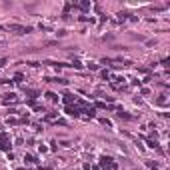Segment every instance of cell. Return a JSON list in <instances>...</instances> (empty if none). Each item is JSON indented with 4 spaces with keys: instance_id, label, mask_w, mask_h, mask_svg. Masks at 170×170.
<instances>
[{
    "instance_id": "cell-3",
    "label": "cell",
    "mask_w": 170,
    "mask_h": 170,
    "mask_svg": "<svg viewBox=\"0 0 170 170\" xmlns=\"http://www.w3.org/2000/svg\"><path fill=\"white\" fill-rule=\"evenodd\" d=\"M64 102H66V104H72V102H76V98H74L72 94H64Z\"/></svg>"
},
{
    "instance_id": "cell-2",
    "label": "cell",
    "mask_w": 170,
    "mask_h": 170,
    "mask_svg": "<svg viewBox=\"0 0 170 170\" xmlns=\"http://www.w3.org/2000/svg\"><path fill=\"white\" fill-rule=\"evenodd\" d=\"M0 150H10V142H8V138H0Z\"/></svg>"
},
{
    "instance_id": "cell-4",
    "label": "cell",
    "mask_w": 170,
    "mask_h": 170,
    "mask_svg": "<svg viewBox=\"0 0 170 170\" xmlns=\"http://www.w3.org/2000/svg\"><path fill=\"white\" fill-rule=\"evenodd\" d=\"M8 96H10V98H6V100H4V104H10V102H16V96H14V94H8Z\"/></svg>"
},
{
    "instance_id": "cell-1",
    "label": "cell",
    "mask_w": 170,
    "mask_h": 170,
    "mask_svg": "<svg viewBox=\"0 0 170 170\" xmlns=\"http://www.w3.org/2000/svg\"><path fill=\"white\" fill-rule=\"evenodd\" d=\"M102 166L104 168H116V162H112V158H102Z\"/></svg>"
},
{
    "instance_id": "cell-5",
    "label": "cell",
    "mask_w": 170,
    "mask_h": 170,
    "mask_svg": "<svg viewBox=\"0 0 170 170\" xmlns=\"http://www.w3.org/2000/svg\"><path fill=\"white\" fill-rule=\"evenodd\" d=\"M46 96H48V98H50V100H56V98H58V96H56V94H54V92H48V94H46Z\"/></svg>"
},
{
    "instance_id": "cell-9",
    "label": "cell",
    "mask_w": 170,
    "mask_h": 170,
    "mask_svg": "<svg viewBox=\"0 0 170 170\" xmlns=\"http://www.w3.org/2000/svg\"><path fill=\"white\" fill-rule=\"evenodd\" d=\"M94 170H100V168H94Z\"/></svg>"
},
{
    "instance_id": "cell-7",
    "label": "cell",
    "mask_w": 170,
    "mask_h": 170,
    "mask_svg": "<svg viewBox=\"0 0 170 170\" xmlns=\"http://www.w3.org/2000/svg\"><path fill=\"white\" fill-rule=\"evenodd\" d=\"M24 160H26V162H36V160H34V156H24Z\"/></svg>"
},
{
    "instance_id": "cell-8",
    "label": "cell",
    "mask_w": 170,
    "mask_h": 170,
    "mask_svg": "<svg viewBox=\"0 0 170 170\" xmlns=\"http://www.w3.org/2000/svg\"><path fill=\"white\" fill-rule=\"evenodd\" d=\"M4 64H6V60H4V58H0V66H4Z\"/></svg>"
},
{
    "instance_id": "cell-6",
    "label": "cell",
    "mask_w": 170,
    "mask_h": 170,
    "mask_svg": "<svg viewBox=\"0 0 170 170\" xmlns=\"http://www.w3.org/2000/svg\"><path fill=\"white\" fill-rule=\"evenodd\" d=\"M14 82H22V74H16L14 76Z\"/></svg>"
}]
</instances>
